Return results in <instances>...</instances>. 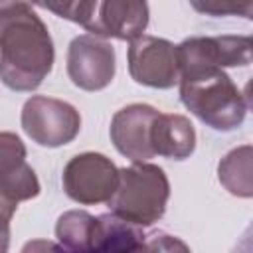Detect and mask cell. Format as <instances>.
Returning <instances> with one entry per match:
<instances>
[{
	"label": "cell",
	"mask_w": 253,
	"mask_h": 253,
	"mask_svg": "<svg viewBox=\"0 0 253 253\" xmlns=\"http://www.w3.org/2000/svg\"><path fill=\"white\" fill-rule=\"evenodd\" d=\"M30 0H0V73L18 93L36 91L55 59L53 40Z\"/></svg>",
	"instance_id": "6da1fadb"
},
{
	"label": "cell",
	"mask_w": 253,
	"mask_h": 253,
	"mask_svg": "<svg viewBox=\"0 0 253 253\" xmlns=\"http://www.w3.org/2000/svg\"><path fill=\"white\" fill-rule=\"evenodd\" d=\"M180 101L204 125L229 132L243 125L247 105L243 93L223 67H204L180 75Z\"/></svg>",
	"instance_id": "7a4b0ae2"
},
{
	"label": "cell",
	"mask_w": 253,
	"mask_h": 253,
	"mask_svg": "<svg viewBox=\"0 0 253 253\" xmlns=\"http://www.w3.org/2000/svg\"><path fill=\"white\" fill-rule=\"evenodd\" d=\"M170 198V182L166 172L150 162H132L121 168L119 186L107 202L109 211L123 219L148 227L162 219Z\"/></svg>",
	"instance_id": "3957f363"
},
{
	"label": "cell",
	"mask_w": 253,
	"mask_h": 253,
	"mask_svg": "<svg viewBox=\"0 0 253 253\" xmlns=\"http://www.w3.org/2000/svg\"><path fill=\"white\" fill-rule=\"evenodd\" d=\"M20 123L24 132L45 148L69 144L81 130L79 111L67 101L45 95H32L24 103Z\"/></svg>",
	"instance_id": "277c9868"
},
{
	"label": "cell",
	"mask_w": 253,
	"mask_h": 253,
	"mask_svg": "<svg viewBox=\"0 0 253 253\" xmlns=\"http://www.w3.org/2000/svg\"><path fill=\"white\" fill-rule=\"evenodd\" d=\"M121 168L101 152L75 154L63 168L61 186L69 200L81 206L107 204L119 186Z\"/></svg>",
	"instance_id": "5b68a950"
},
{
	"label": "cell",
	"mask_w": 253,
	"mask_h": 253,
	"mask_svg": "<svg viewBox=\"0 0 253 253\" xmlns=\"http://www.w3.org/2000/svg\"><path fill=\"white\" fill-rule=\"evenodd\" d=\"M128 73L134 83L150 89H172L180 83L178 45L156 36H138L130 40Z\"/></svg>",
	"instance_id": "8992f818"
},
{
	"label": "cell",
	"mask_w": 253,
	"mask_h": 253,
	"mask_svg": "<svg viewBox=\"0 0 253 253\" xmlns=\"http://www.w3.org/2000/svg\"><path fill=\"white\" fill-rule=\"evenodd\" d=\"M0 208L4 219V235H8V223L20 202L40 196V180L34 168L26 162V146L18 134L4 130L0 134Z\"/></svg>",
	"instance_id": "52a82bcc"
},
{
	"label": "cell",
	"mask_w": 253,
	"mask_h": 253,
	"mask_svg": "<svg viewBox=\"0 0 253 253\" xmlns=\"http://www.w3.org/2000/svg\"><path fill=\"white\" fill-rule=\"evenodd\" d=\"M115 47L99 36L83 34L67 47V75L83 91H103L115 79Z\"/></svg>",
	"instance_id": "ba28073f"
},
{
	"label": "cell",
	"mask_w": 253,
	"mask_h": 253,
	"mask_svg": "<svg viewBox=\"0 0 253 253\" xmlns=\"http://www.w3.org/2000/svg\"><path fill=\"white\" fill-rule=\"evenodd\" d=\"M180 75L204 67H243L251 59L249 36H192L178 43Z\"/></svg>",
	"instance_id": "9c48e42d"
},
{
	"label": "cell",
	"mask_w": 253,
	"mask_h": 253,
	"mask_svg": "<svg viewBox=\"0 0 253 253\" xmlns=\"http://www.w3.org/2000/svg\"><path fill=\"white\" fill-rule=\"evenodd\" d=\"M158 109L146 103H132L113 115L111 142L115 148L132 162H148L154 158L152 148V125L158 117Z\"/></svg>",
	"instance_id": "30bf717a"
},
{
	"label": "cell",
	"mask_w": 253,
	"mask_h": 253,
	"mask_svg": "<svg viewBox=\"0 0 253 253\" xmlns=\"http://www.w3.org/2000/svg\"><path fill=\"white\" fill-rule=\"evenodd\" d=\"M148 20L150 10L146 0H99L87 32L105 40L130 42L142 36Z\"/></svg>",
	"instance_id": "8fae6325"
},
{
	"label": "cell",
	"mask_w": 253,
	"mask_h": 253,
	"mask_svg": "<svg viewBox=\"0 0 253 253\" xmlns=\"http://www.w3.org/2000/svg\"><path fill=\"white\" fill-rule=\"evenodd\" d=\"M154 154L168 160H186L196 150V130L188 117L158 113L152 125Z\"/></svg>",
	"instance_id": "7c38bea8"
},
{
	"label": "cell",
	"mask_w": 253,
	"mask_h": 253,
	"mask_svg": "<svg viewBox=\"0 0 253 253\" xmlns=\"http://www.w3.org/2000/svg\"><path fill=\"white\" fill-rule=\"evenodd\" d=\"M148 235L142 233L140 225L123 219L121 215L109 211L97 215L93 233V251H138L144 249Z\"/></svg>",
	"instance_id": "4fadbf2b"
},
{
	"label": "cell",
	"mask_w": 253,
	"mask_h": 253,
	"mask_svg": "<svg viewBox=\"0 0 253 253\" xmlns=\"http://www.w3.org/2000/svg\"><path fill=\"white\" fill-rule=\"evenodd\" d=\"M219 184L237 198H253V144H241L217 162Z\"/></svg>",
	"instance_id": "5bb4252c"
},
{
	"label": "cell",
	"mask_w": 253,
	"mask_h": 253,
	"mask_svg": "<svg viewBox=\"0 0 253 253\" xmlns=\"http://www.w3.org/2000/svg\"><path fill=\"white\" fill-rule=\"evenodd\" d=\"M97 217L85 210H69L57 217L55 237L65 251H93Z\"/></svg>",
	"instance_id": "9a60e30c"
},
{
	"label": "cell",
	"mask_w": 253,
	"mask_h": 253,
	"mask_svg": "<svg viewBox=\"0 0 253 253\" xmlns=\"http://www.w3.org/2000/svg\"><path fill=\"white\" fill-rule=\"evenodd\" d=\"M34 6L43 8L63 20H69L73 24L89 28L99 0H30Z\"/></svg>",
	"instance_id": "2e32d148"
},
{
	"label": "cell",
	"mask_w": 253,
	"mask_h": 253,
	"mask_svg": "<svg viewBox=\"0 0 253 253\" xmlns=\"http://www.w3.org/2000/svg\"><path fill=\"white\" fill-rule=\"evenodd\" d=\"M190 4L198 14L204 16H239L245 20H253V0H190Z\"/></svg>",
	"instance_id": "e0dca14e"
},
{
	"label": "cell",
	"mask_w": 253,
	"mask_h": 253,
	"mask_svg": "<svg viewBox=\"0 0 253 253\" xmlns=\"http://www.w3.org/2000/svg\"><path fill=\"white\" fill-rule=\"evenodd\" d=\"M235 251H239V253H247V251H253V221L245 227V231H243V235H241V239L235 243V247H233Z\"/></svg>",
	"instance_id": "ac0fdd59"
},
{
	"label": "cell",
	"mask_w": 253,
	"mask_h": 253,
	"mask_svg": "<svg viewBox=\"0 0 253 253\" xmlns=\"http://www.w3.org/2000/svg\"><path fill=\"white\" fill-rule=\"evenodd\" d=\"M243 99H245V105L249 111H253V77L247 79L245 87H243Z\"/></svg>",
	"instance_id": "d6986e66"
},
{
	"label": "cell",
	"mask_w": 253,
	"mask_h": 253,
	"mask_svg": "<svg viewBox=\"0 0 253 253\" xmlns=\"http://www.w3.org/2000/svg\"><path fill=\"white\" fill-rule=\"evenodd\" d=\"M249 38H251V59H253V34H251Z\"/></svg>",
	"instance_id": "ffe728a7"
}]
</instances>
